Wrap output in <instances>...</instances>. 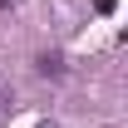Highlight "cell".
Returning a JSON list of instances; mask_svg holds the SVG:
<instances>
[{"mask_svg": "<svg viewBox=\"0 0 128 128\" xmlns=\"http://www.w3.org/2000/svg\"><path fill=\"white\" fill-rule=\"evenodd\" d=\"M40 74H64V64H59V54H40Z\"/></svg>", "mask_w": 128, "mask_h": 128, "instance_id": "obj_1", "label": "cell"}, {"mask_svg": "<svg viewBox=\"0 0 128 128\" xmlns=\"http://www.w3.org/2000/svg\"><path fill=\"white\" fill-rule=\"evenodd\" d=\"M15 108V94H10V89H0V113H10Z\"/></svg>", "mask_w": 128, "mask_h": 128, "instance_id": "obj_2", "label": "cell"}, {"mask_svg": "<svg viewBox=\"0 0 128 128\" xmlns=\"http://www.w3.org/2000/svg\"><path fill=\"white\" fill-rule=\"evenodd\" d=\"M94 10H98V15H113V10H118V0H94Z\"/></svg>", "mask_w": 128, "mask_h": 128, "instance_id": "obj_3", "label": "cell"}, {"mask_svg": "<svg viewBox=\"0 0 128 128\" xmlns=\"http://www.w3.org/2000/svg\"><path fill=\"white\" fill-rule=\"evenodd\" d=\"M20 5H25V0H0V15H15Z\"/></svg>", "mask_w": 128, "mask_h": 128, "instance_id": "obj_4", "label": "cell"}, {"mask_svg": "<svg viewBox=\"0 0 128 128\" xmlns=\"http://www.w3.org/2000/svg\"><path fill=\"white\" fill-rule=\"evenodd\" d=\"M40 128H59V123H40Z\"/></svg>", "mask_w": 128, "mask_h": 128, "instance_id": "obj_5", "label": "cell"}]
</instances>
